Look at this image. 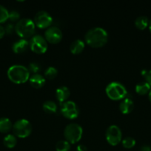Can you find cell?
Listing matches in <instances>:
<instances>
[{
  "label": "cell",
  "mask_w": 151,
  "mask_h": 151,
  "mask_svg": "<svg viewBox=\"0 0 151 151\" xmlns=\"http://www.w3.org/2000/svg\"><path fill=\"white\" fill-rule=\"evenodd\" d=\"M85 41L89 46L93 48H99L107 44L108 33L104 28L96 27L89 29L85 34Z\"/></svg>",
  "instance_id": "1"
},
{
  "label": "cell",
  "mask_w": 151,
  "mask_h": 151,
  "mask_svg": "<svg viewBox=\"0 0 151 151\" xmlns=\"http://www.w3.org/2000/svg\"><path fill=\"white\" fill-rule=\"evenodd\" d=\"M30 72L26 66L23 65H13L8 69L7 77L11 82L16 84L25 83L29 80Z\"/></svg>",
  "instance_id": "2"
},
{
  "label": "cell",
  "mask_w": 151,
  "mask_h": 151,
  "mask_svg": "<svg viewBox=\"0 0 151 151\" xmlns=\"http://www.w3.org/2000/svg\"><path fill=\"white\" fill-rule=\"evenodd\" d=\"M36 25L33 21L28 18L20 19L15 25V31L22 38H28L31 37L35 32Z\"/></svg>",
  "instance_id": "3"
},
{
  "label": "cell",
  "mask_w": 151,
  "mask_h": 151,
  "mask_svg": "<svg viewBox=\"0 0 151 151\" xmlns=\"http://www.w3.org/2000/svg\"><path fill=\"white\" fill-rule=\"evenodd\" d=\"M107 95L113 100H120L125 98L127 91L124 86L119 82H111L105 88Z\"/></svg>",
  "instance_id": "4"
},
{
  "label": "cell",
  "mask_w": 151,
  "mask_h": 151,
  "mask_svg": "<svg viewBox=\"0 0 151 151\" xmlns=\"http://www.w3.org/2000/svg\"><path fill=\"white\" fill-rule=\"evenodd\" d=\"M82 127L77 123H70L64 130V136L70 144L78 142L82 137Z\"/></svg>",
  "instance_id": "5"
},
{
  "label": "cell",
  "mask_w": 151,
  "mask_h": 151,
  "mask_svg": "<svg viewBox=\"0 0 151 151\" xmlns=\"http://www.w3.org/2000/svg\"><path fill=\"white\" fill-rule=\"evenodd\" d=\"M13 135L19 138H27L32 132V125L26 119H20L13 125Z\"/></svg>",
  "instance_id": "6"
},
{
  "label": "cell",
  "mask_w": 151,
  "mask_h": 151,
  "mask_svg": "<svg viewBox=\"0 0 151 151\" xmlns=\"http://www.w3.org/2000/svg\"><path fill=\"white\" fill-rule=\"evenodd\" d=\"M30 48L36 54H43L47 50V41L41 35H35L29 41Z\"/></svg>",
  "instance_id": "7"
},
{
  "label": "cell",
  "mask_w": 151,
  "mask_h": 151,
  "mask_svg": "<svg viewBox=\"0 0 151 151\" xmlns=\"http://www.w3.org/2000/svg\"><path fill=\"white\" fill-rule=\"evenodd\" d=\"M105 137L110 145L115 146L119 144L122 139V133L119 127L115 125L109 126L105 133Z\"/></svg>",
  "instance_id": "8"
},
{
  "label": "cell",
  "mask_w": 151,
  "mask_h": 151,
  "mask_svg": "<svg viewBox=\"0 0 151 151\" xmlns=\"http://www.w3.org/2000/svg\"><path fill=\"white\" fill-rule=\"evenodd\" d=\"M61 112L62 115L67 119H73L78 117L79 114V110L77 105L71 100H68L62 104Z\"/></svg>",
  "instance_id": "9"
},
{
  "label": "cell",
  "mask_w": 151,
  "mask_h": 151,
  "mask_svg": "<svg viewBox=\"0 0 151 151\" xmlns=\"http://www.w3.org/2000/svg\"><path fill=\"white\" fill-rule=\"evenodd\" d=\"M33 22L36 26L38 27V28L47 29L53 23V18L45 10H40L36 13Z\"/></svg>",
  "instance_id": "10"
},
{
  "label": "cell",
  "mask_w": 151,
  "mask_h": 151,
  "mask_svg": "<svg viewBox=\"0 0 151 151\" xmlns=\"http://www.w3.org/2000/svg\"><path fill=\"white\" fill-rule=\"evenodd\" d=\"M63 37L62 30L56 26H50L44 32V38L47 42L56 44L60 42Z\"/></svg>",
  "instance_id": "11"
},
{
  "label": "cell",
  "mask_w": 151,
  "mask_h": 151,
  "mask_svg": "<svg viewBox=\"0 0 151 151\" xmlns=\"http://www.w3.org/2000/svg\"><path fill=\"white\" fill-rule=\"evenodd\" d=\"M28 47H30L29 41L24 38H21L13 43V46H12V50L16 54H21V53L26 52Z\"/></svg>",
  "instance_id": "12"
},
{
  "label": "cell",
  "mask_w": 151,
  "mask_h": 151,
  "mask_svg": "<svg viewBox=\"0 0 151 151\" xmlns=\"http://www.w3.org/2000/svg\"><path fill=\"white\" fill-rule=\"evenodd\" d=\"M70 95V91L69 88L65 86L59 87L56 90V97L58 101L60 102L61 103L68 101V99L69 98Z\"/></svg>",
  "instance_id": "13"
},
{
  "label": "cell",
  "mask_w": 151,
  "mask_h": 151,
  "mask_svg": "<svg viewBox=\"0 0 151 151\" xmlns=\"http://www.w3.org/2000/svg\"><path fill=\"white\" fill-rule=\"evenodd\" d=\"M134 109V103L130 98L123 99L119 104V110L123 114H128Z\"/></svg>",
  "instance_id": "14"
},
{
  "label": "cell",
  "mask_w": 151,
  "mask_h": 151,
  "mask_svg": "<svg viewBox=\"0 0 151 151\" xmlns=\"http://www.w3.org/2000/svg\"><path fill=\"white\" fill-rule=\"evenodd\" d=\"M29 82L34 88H40L45 84V78L40 74H34L30 77Z\"/></svg>",
  "instance_id": "15"
},
{
  "label": "cell",
  "mask_w": 151,
  "mask_h": 151,
  "mask_svg": "<svg viewBox=\"0 0 151 151\" xmlns=\"http://www.w3.org/2000/svg\"><path fill=\"white\" fill-rule=\"evenodd\" d=\"M85 47V44L81 39H76L71 43L70 46V50L73 55H78L82 52Z\"/></svg>",
  "instance_id": "16"
},
{
  "label": "cell",
  "mask_w": 151,
  "mask_h": 151,
  "mask_svg": "<svg viewBox=\"0 0 151 151\" xmlns=\"http://www.w3.org/2000/svg\"><path fill=\"white\" fill-rule=\"evenodd\" d=\"M12 128H13V124L8 118H0V132L2 134H6L8 133Z\"/></svg>",
  "instance_id": "17"
},
{
  "label": "cell",
  "mask_w": 151,
  "mask_h": 151,
  "mask_svg": "<svg viewBox=\"0 0 151 151\" xmlns=\"http://www.w3.org/2000/svg\"><path fill=\"white\" fill-rule=\"evenodd\" d=\"M42 109L47 114H55L57 111V105L52 100H47L42 105Z\"/></svg>",
  "instance_id": "18"
},
{
  "label": "cell",
  "mask_w": 151,
  "mask_h": 151,
  "mask_svg": "<svg viewBox=\"0 0 151 151\" xmlns=\"http://www.w3.org/2000/svg\"><path fill=\"white\" fill-rule=\"evenodd\" d=\"M136 91L140 95H145L150 92L151 90V86L147 82H141L136 84Z\"/></svg>",
  "instance_id": "19"
},
{
  "label": "cell",
  "mask_w": 151,
  "mask_h": 151,
  "mask_svg": "<svg viewBox=\"0 0 151 151\" xmlns=\"http://www.w3.org/2000/svg\"><path fill=\"white\" fill-rule=\"evenodd\" d=\"M3 144L7 148H13L17 144V139L13 134H7L4 137Z\"/></svg>",
  "instance_id": "20"
},
{
  "label": "cell",
  "mask_w": 151,
  "mask_h": 151,
  "mask_svg": "<svg viewBox=\"0 0 151 151\" xmlns=\"http://www.w3.org/2000/svg\"><path fill=\"white\" fill-rule=\"evenodd\" d=\"M149 19L146 16H140L135 20V25L139 29L143 30L149 25Z\"/></svg>",
  "instance_id": "21"
},
{
  "label": "cell",
  "mask_w": 151,
  "mask_h": 151,
  "mask_svg": "<svg viewBox=\"0 0 151 151\" xmlns=\"http://www.w3.org/2000/svg\"><path fill=\"white\" fill-rule=\"evenodd\" d=\"M44 78L49 80H53L56 78L58 75V70L53 66H48L44 71Z\"/></svg>",
  "instance_id": "22"
},
{
  "label": "cell",
  "mask_w": 151,
  "mask_h": 151,
  "mask_svg": "<svg viewBox=\"0 0 151 151\" xmlns=\"http://www.w3.org/2000/svg\"><path fill=\"white\" fill-rule=\"evenodd\" d=\"M70 144L67 140H60L56 144V151H69Z\"/></svg>",
  "instance_id": "23"
},
{
  "label": "cell",
  "mask_w": 151,
  "mask_h": 151,
  "mask_svg": "<svg viewBox=\"0 0 151 151\" xmlns=\"http://www.w3.org/2000/svg\"><path fill=\"white\" fill-rule=\"evenodd\" d=\"M121 143H122V145L124 148L130 149L136 145V140L133 137H127L121 141Z\"/></svg>",
  "instance_id": "24"
},
{
  "label": "cell",
  "mask_w": 151,
  "mask_h": 151,
  "mask_svg": "<svg viewBox=\"0 0 151 151\" xmlns=\"http://www.w3.org/2000/svg\"><path fill=\"white\" fill-rule=\"evenodd\" d=\"M9 12L4 6L0 4V23H4L8 19Z\"/></svg>",
  "instance_id": "25"
},
{
  "label": "cell",
  "mask_w": 151,
  "mask_h": 151,
  "mask_svg": "<svg viewBox=\"0 0 151 151\" xmlns=\"http://www.w3.org/2000/svg\"><path fill=\"white\" fill-rule=\"evenodd\" d=\"M28 70H29L30 73H33V75L34 74H38V72L41 70V66L37 62H31L30 63L28 66Z\"/></svg>",
  "instance_id": "26"
},
{
  "label": "cell",
  "mask_w": 151,
  "mask_h": 151,
  "mask_svg": "<svg viewBox=\"0 0 151 151\" xmlns=\"http://www.w3.org/2000/svg\"><path fill=\"white\" fill-rule=\"evenodd\" d=\"M8 19L12 22H19L20 20V14L16 10H12V11L9 12Z\"/></svg>",
  "instance_id": "27"
},
{
  "label": "cell",
  "mask_w": 151,
  "mask_h": 151,
  "mask_svg": "<svg viewBox=\"0 0 151 151\" xmlns=\"http://www.w3.org/2000/svg\"><path fill=\"white\" fill-rule=\"evenodd\" d=\"M142 75L146 79V82L151 86V69L150 70H142Z\"/></svg>",
  "instance_id": "28"
},
{
  "label": "cell",
  "mask_w": 151,
  "mask_h": 151,
  "mask_svg": "<svg viewBox=\"0 0 151 151\" xmlns=\"http://www.w3.org/2000/svg\"><path fill=\"white\" fill-rule=\"evenodd\" d=\"M4 30H5V33L10 35V34L13 33V31H15V26L13 24H7L4 27Z\"/></svg>",
  "instance_id": "29"
},
{
  "label": "cell",
  "mask_w": 151,
  "mask_h": 151,
  "mask_svg": "<svg viewBox=\"0 0 151 151\" xmlns=\"http://www.w3.org/2000/svg\"><path fill=\"white\" fill-rule=\"evenodd\" d=\"M5 35V30H4V27L0 24V39L2 38Z\"/></svg>",
  "instance_id": "30"
},
{
  "label": "cell",
  "mask_w": 151,
  "mask_h": 151,
  "mask_svg": "<svg viewBox=\"0 0 151 151\" xmlns=\"http://www.w3.org/2000/svg\"><path fill=\"white\" fill-rule=\"evenodd\" d=\"M77 151H87V148L84 145H79L77 147Z\"/></svg>",
  "instance_id": "31"
},
{
  "label": "cell",
  "mask_w": 151,
  "mask_h": 151,
  "mask_svg": "<svg viewBox=\"0 0 151 151\" xmlns=\"http://www.w3.org/2000/svg\"><path fill=\"white\" fill-rule=\"evenodd\" d=\"M140 151H151V147L149 145H143L141 147Z\"/></svg>",
  "instance_id": "32"
},
{
  "label": "cell",
  "mask_w": 151,
  "mask_h": 151,
  "mask_svg": "<svg viewBox=\"0 0 151 151\" xmlns=\"http://www.w3.org/2000/svg\"><path fill=\"white\" fill-rule=\"evenodd\" d=\"M148 26H149L150 32H151V20H150V22H149V25H148Z\"/></svg>",
  "instance_id": "33"
},
{
  "label": "cell",
  "mask_w": 151,
  "mask_h": 151,
  "mask_svg": "<svg viewBox=\"0 0 151 151\" xmlns=\"http://www.w3.org/2000/svg\"><path fill=\"white\" fill-rule=\"evenodd\" d=\"M148 96H149V100H150V101L151 102V90H150V91L149 94H148Z\"/></svg>",
  "instance_id": "34"
}]
</instances>
